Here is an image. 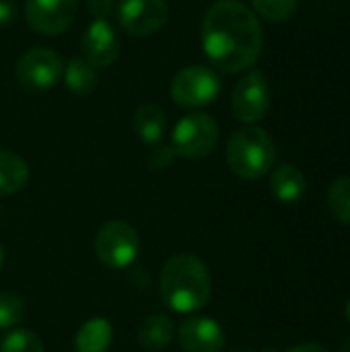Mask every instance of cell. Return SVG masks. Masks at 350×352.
Instances as JSON below:
<instances>
[{"label": "cell", "instance_id": "cell-1", "mask_svg": "<svg viewBox=\"0 0 350 352\" xmlns=\"http://www.w3.org/2000/svg\"><path fill=\"white\" fill-rule=\"evenodd\" d=\"M264 45V31L250 6L239 0L215 2L202 19V47L210 64L227 74L252 68Z\"/></svg>", "mask_w": 350, "mask_h": 352}, {"label": "cell", "instance_id": "cell-2", "mask_svg": "<svg viewBox=\"0 0 350 352\" xmlns=\"http://www.w3.org/2000/svg\"><path fill=\"white\" fill-rule=\"evenodd\" d=\"M159 291L169 309L177 314L198 311L212 293L210 272L194 254H177L163 266Z\"/></svg>", "mask_w": 350, "mask_h": 352}, {"label": "cell", "instance_id": "cell-3", "mask_svg": "<svg viewBox=\"0 0 350 352\" xmlns=\"http://www.w3.org/2000/svg\"><path fill=\"white\" fill-rule=\"evenodd\" d=\"M276 161V144L260 126H245L231 134L227 142V165L241 179L268 175Z\"/></svg>", "mask_w": 350, "mask_h": 352}, {"label": "cell", "instance_id": "cell-4", "mask_svg": "<svg viewBox=\"0 0 350 352\" xmlns=\"http://www.w3.org/2000/svg\"><path fill=\"white\" fill-rule=\"evenodd\" d=\"M219 142V124L208 113H190L177 122L171 146L177 157L196 161L208 157Z\"/></svg>", "mask_w": 350, "mask_h": 352}, {"label": "cell", "instance_id": "cell-5", "mask_svg": "<svg viewBox=\"0 0 350 352\" xmlns=\"http://www.w3.org/2000/svg\"><path fill=\"white\" fill-rule=\"evenodd\" d=\"M140 250L138 233L126 221H109L105 223L95 237V254L99 262L111 270L128 268Z\"/></svg>", "mask_w": 350, "mask_h": 352}, {"label": "cell", "instance_id": "cell-6", "mask_svg": "<svg viewBox=\"0 0 350 352\" xmlns=\"http://www.w3.org/2000/svg\"><path fill=\"white\" fill-rule=\"evenodd\" d=\"M169 93L179 107H204L219 97L221 78L208 66H188L171 78Z\"/></svg>", "mask_w": 350, "mask_h": 352}, {"label": "cell", "instance_id": "cell-7", "mask_svg": "<svg viewBox=\"0 0 350 352\" xmlns=\"http://www.w3.org/2000/svg\"><path fill=\"white\" fill-rule=\"evenodd\" d=\"M62 72L64 60L47 47H33L25 52L14 66V76L19 85L33 93L50 91L52 87H56L62 80Z\"/></svg>", "mask_w": 350, "mask_h": 352}, {"label": "cell", "instance_id": "cell-8", "mask_svg": "<svg viewBox=\"0 0 350 352\" xmlns=\"http://www.w3.org/2000/svg\"><path fill=\"white\" fill-rule=\"evenodd\" d=\"M233 116L243 124H256L266 118L270 109V82L264 72L252 70L237 80L231 95Z\"/></svg>", "mask_w": 350, "mask_h": 352}, {"label": "cell", "instance_id": "cell-9", "mask_svg": "<svg viewBox=\"0 0 350 352\" xmlns=\"http://www.w3.org/2000/svg\"><path fill=\"white\" fill-rule=\"evenodd\" d=\"M116 16L126 33L146 37L169 21V6L165 0H120Z\"/></svg>", "mask_w": 350, "mask_h": 352}, {"label": "cell", "instance_id": "cell-10", "mask_svg": "<svg viewBox=\"0 0 350 352\" xmlns=\"http://www.w3.org/2000/svg\"><path fill=\"white\" fill-rule=\"evenodd\" d=\"M76 0H27V25L47 37L64 33L76 16Z\"/></svg>", "mask_w": 350, "mask_h": 352}, {"label": "cell", "instance_id": "cell-11", "mask_svg": "<svg viewBox=\"0 0 350 352\" xmlns=\"http://www.w3.org/2000/svg\"><path fill=\"white\" fill-rule=\"evenodd\" d=\"M80 50H83V58L91 66L107 68L120 56V39H118V33L113 31V27L105 19H95L87 27V31L83 33Z\"/></svg>", "mask_w": 350, "mask_h": 352}, {"label": "cell", "instance_id": "cell-12", "mask_svg": "<svg viewBox=\"0 0 350 352\" xmlns=\"http://www.w3.org/2000/svg\"><path fill=\"white\" fill-rule=\"evenodd\" d=\"M179 344L186 352H221L225 346L223 328L206 316H192L177 330Z\"/></svg>", "mask_w": 350, "mask_h": 352}, {"label": "cell", "instance_id": "cell-13", "mask_svg": "<svg viewBox=\"0 0 350 352\" xmlns=\"http://www.w3.org/2000/svg\"><path fill=\"white\" fill-rule=\"evenodd\" d=\"M307 182L299 167L295 165H278L270 175V194L281 204H295L305 196Z\"/></svg>", "mask_w": 350, "mask_h": 352}, {"label": "cell", "instance_id": "cell-14", "mask_svg": "<svg viewBox=\"0 0 350 352\" xmlns=\"http://www.w3.org/2000/svg\"><path fill=\"white\" fill-rule=\"evenodd\" d=\"M132 128L138 134V138L149 144L157 146L163 142L165 132H167V118L163 109L155 103H142L132 116Z\"/></svg>", "mask_w": 350, "mask_h": 352}, {"label": "cell", "instance_id": "cell-15", "mask_svg": "<svg viewBox=\"0 0 350 352\" xmlns=\"http://www.w3.org/2000/svg\"><path fill=\"white\" fill-rule=\"evenodd\" d=\"M113 328L105 318H93L80 326L74 338L76 352H105L111 344Z\"/></svg>", "mask_w": 350, "mask_h": 352}, {"label": "cell", "instance_id": "cell-16", "mask_svg": "<svg viewBox=\"0 0 350 352\" xmlns=\"http://www.w3.org/2000/svg\"><path fill=\"white\" fill-rule=\"evenodd\" d=\"M173 340V324L167 316L155 314L140 322L138 326V342L146 351H163Z\"/></svg>", "mask_w": 350, "mask_h": 352}, {"label": "cell", "instance_id": "cell-17", "mask_svg": "<svg viewBox=\"0 0 350 352\" xmlns=\"http://www.w3.org/2000/svg\"><path fill=\"white\" fill-rule=\"evenodd\" d=\"M27 179H29L27 163L10 151H0V196H10L23 190Z\"/></svg>", "mask_w": 350, "mask_h": 352}, {"label": "cell", "instance_id": "cell-18", "mask_svg": "<svg viewBox=\"0 0 350 352\" xmlns=\"http://www.w3.org/2000/svg\"><path fill=\"white\" fill-rule=\"evenodd\" d=\"M64 87L74 95H89L97 87V72L85 58H70L62 72Z\"/></svg>", "mask_w": 350, "mask_h": 352}, {"label": "cell", "instance_id": "cell-19", "mask_svg": "<svg viewBox=\"0 0 350 352\" xmlns=\"http://www.w3.org/2000/svg\"><path fill=\"white\" fill-rule=\"evenodd\" d=\"M328 206L336 221L350 225V177H338L328 188Z\"/></svg>", "mask_w": 350, "mask_h": 352}, {"label": "cell", "instance_id": "cell-20", "mask_svg": "<svg viewBox=\"0 0 350 352\" xmlns=\"http://www.w3.org/2000/svg\"><path fill=\"white\" fill-rule=\"evenodd\" d=\"M252 4L262 19L270 23H285L295 14L299 0H252Z\"/></svg>", "mask_w": 350, "mask_h": 352}, {"label": "cell", "instance_id": "cell-21", "mask_svg": "<svg viewBox=\"0 0 350 352\" xmlns=\"http://www.w3.org/2000/svg\"><path fill=\"white\" fill-rule=\"evenodd\" d=\"M0 352H43V344L33 332L14 330L0 342Z\"/></svg>", "mask_w": 350, "mask_h": 352}, {"label": "cell", "instance_id": "cell-22", "mask_svg": "<svg viewBox=\"0 0 350 352\" xmlns=\"http://www.w3.org/2000/svg\"><path fill=\"white\" fill-rule=\"evenodd\" d=\"M25 318V303L19 295L2 293L0 295V328H12Z\"/></svg>", "mask_w": 350, "mask_h": 352}, {"label": "cell", "instance_id": "cell-23", "mask_svg": "<svg viewBox=\"0 0 350 352\" xmlns=\"http://www.w3.org/2000/svg\"><path fill=\"white\" fill-rule=\"evenodd\" d=\"M175 157L177 155H175V151H173L171 144H167V146L165 144H157V148L149 157V167L155 169V171H163V169H167L173 163Z\"/></svg>", "mask_w": 350, "mask_h": 352}, {"label": "cell", "instance_id": "cell-24", "mask_svg": "<svg viewBox=\"0 0 350 352\" xmlns=\"http://www.w3.org/2000/svg\"><path fill=\"white\" fill-rule=\"evenodd\" d=\"M87 6L95 19H105L113 10V0H87Z\"/></svg>", "mask_w": 350, "mask_h": 352}, {"label": "cell", "instance_id": "cell-25", "mask_svg": "<svg viewBox=\"0 0 350 352\" xmlns=\"http://www.w3.org/2000/svg\"><path fill=\"white\" fill-rule=\"evenodd\" d=\"M14 14H17V8H14L12 0H0V27L12 23Z\"/></svg>", "mask_w": 350, "mask_h": 352}, {"label": "cell", "instance_id": "cell-26", "mask_svg": "<svg viewBox=\"0 0 350 352\" xmlns=\"http://www.w3.org/2000/svg\"><path fill=\"white\" fill-rule=\"evenodd\" d=\"M287 352H328L326 346L322 344H314V342H307V344H299V346H293Z\"/></svg>", "mask_w": 350, "mask_h": 352}, {"label": "cell", "instance_id": "cell-27", "mask_svg": "<svg viewBox=\"0 0 350 352\" xmlns=\"http://www.w3.org/2000/svg\"><path fill=\"white\" fill-rule=\"evenodd\" d=\"M340 352H350V336L342 342V346H340Z\"/></svg>", "mask_w": 350, "mask_h": 352}, {"label": "cell", "instance_id": "cell-28", "mask_svg": "<svg viewBox=\"0 0 350 352\" xmlns=\"http://www.w3.org/2000/svg\"><path fill=\"white\" fill-rule=\"evenodd\" d=\"M2 266H4V248L0 245V270H2Z\"/></svg>", "mask_w": 350, "mask_h": 352}, {"label": "cell", "instance_id": "cell-29", "mask_svg": "<svg viewBox=\"0 0 350 352\" xmlns=\"http://www.w3.org/2000/svg\"><path fill=\"white\" fill-rule=\"evenodd\" d=\"M347 318H349V322H350V299H349V303H347Z\"/></svg>", "mask_w": 350, "mask_h": 352}, {"label": "cell", "instance_id": "cell-30", "mask_svg": "<svg viewBox=\"0 0 350 352\" xmlns=\"http://www.w3.org/2000/svg\"><path fill=\"white\" fill-rule=\"evenodd\" d=\"M233 352H254V351H233Z\"/></svg>", "mask_w": 350, "mask_h": 352}]
</instances>
